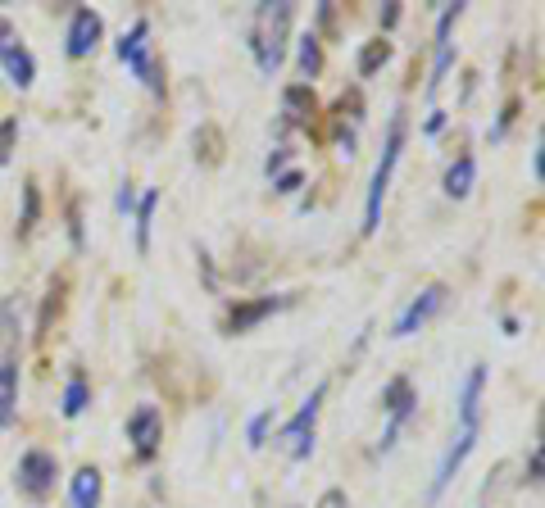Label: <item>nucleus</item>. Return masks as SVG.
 <instances>
[{
  "mask_svg": "<svg viewBox=\"0 0 545 508\" xmlns=\"http://www.w3.org/2000/svg\"><path fill=\"white\" fill-rule=\"evenodd\" d=\"M291 14L296 5H259L255 10V28H250V50H255V64L259 73H273L282 69V59H287V32H291Z\"/></svg>",
  "mask_w": 545,
  "mask_h": 508,
  "instance_id": "f257e3e1",
  "label": "nucleus"
},
{
  "mask_svg": "<svg viewBox=\"0 0 545 508\" xmlns=\"http://www.w3.org/2000/svg\"><path fill=\"white\" fill-rule=\"evenodd\" d=\"M400 150H405V114L391 118L387 127V146H382V159L373 168V182H368V205H364V236L377 232L382 223V200H387V186H391V173L400 164Z\"/></svg>",
  "mask_w": 545,
  "mask_h": 508,
  "instance_id": "f03ea898",
  "label": "nucleus"
},
{
  "mask_svg": "<svg viewBox=\"0 0 545 508\" xmlns=\"http://www.w3.org/2000/svg\"><path fill=\"white\" fill-rule=\"evenodd\" d=\"M119 59L128 64L132 73H137L141 82H146L155 96H164V64L155 59V50H150V23L137 19L132 23V32H123L119 41Z\"/></svg>",
  "mask_w": 545,
  "mask_h": 508,
  "instance_id": "7ed1b4c3",
  "label": "nucleus"
},
{
  "mask_svg": "<svg viewBox=\"0 0 545 508\" xmlns=\"http://www.w3.org/2000/svg\"><path fill=\"white\" fill-rule=\"evenodd\" d=\"M323 395H327V381H318L314 391H309V400L296 409V418L282 427V450L291 454V459H309L314 454V422H318V409H323Z\"/></svg>",
  "mask_w": 545,
  "mask_h": 508,
  "instance_id": "20e7f679",
  "label": "nucleus"
},
{
  "mask_svg": "<svg viewBox=\"0 0 545 508\" xmlns=\"http://www.w3.org/2000/svg\"><path fill=\"white\" fill-rule=\"evenodd\" d=\"M382 409L391 413V427L382 431V440H377V450L373 454H387L391 445H396V436H400V427H405L409 418H414V409H418V395H414V381L409 377H396L387 386V391H382Z\"/></svg>",
  "mask_w": 545,
  "mask_h": 508,
  "instance_id": "39448f33",
  "label": "nucleus"
},
{
  "mask_svg": "<svg viewBox=\"0 0 545 508\" xmlns=\"http://www.w3.org/2000/svg\"><path fill=\"white\" fill-rule=\"evenodd\" d=\"M55 477H60V463H55V454H46V450H28L19 459V490L28 499H46L50 490H55Z\"/></svg>",
  "mask_w": 545,
  "mask_h": 508,
  "instance_id": "423d86ee",
  "label": "nucleus"
},
{
  "mask_svg": "<svg viewBox=\"0 0 545 508\" xmlns=\"http://www.w3.org/2000/svg\"><path fill=\"white\" fill-rule=\"evenodd\" d=\"M441 304H446V286H441V282L423 286V291H418L414 300L405 304V313H400V318H396V327H391V336H400V341H405V336H414L418 327H423L427 318H432V313H441Z\"/></svg>",
  "mask_w": 545,
  "mask_h": 508,
  "instance_id": "0eeeda50",
  "label": "nucleus"
},
{
  "mask_svg": "<svg viewBox=\"0 0 545 508\" xmlns=\"http://www.w3.org/2000/svg\"><path fill=\"white\" fill-rule=\"evenodd\" d=\"M459 14H464V5H446V10H441V19H436V55H432V78H427V96H436L441 78L450 73V59H455V41H450V32H455Z\"/></svg>",
  "mask_w": 545,
  "mask_h": 508,
  "instance_id": "6e6552de",
  "label": "nucleus"
},
{
  "mask_svg": "<svg viewBox=\"0 0 545 508\" xmlns=\"http://www.w3.org/2000/svg\"><path fill=\"white\" fill-rule=\"evenodd\" d=\"M128 440L141 459H150V454L159 450V440H164V418H159L155 404H141V409L128 418Z\"/></svg>",
  "mask_w": 545,
  "mask_h": 508,
  "instance_id": "1a4fd4ad",
  "label": "nucleus"
},
{
  "mask_svg": "<svg viewBox=\"0 0 545 508\" xmlns=\"http://www.w3.org/2000/svg\"><path fill=\"white\" fill-rule=\"evenodd\" d=\"M477 431L482 427H459V436H455V445L446 450V459H441V468H436V477H432V490H427V499H441V490L450 486V477H455L459 468H464V459L473 454V445H477Z\"/></svg>",
  "mask_w": 545,
  "mask_h": 508,
  "instance_id": "9d476101",
  "label": "nucleus"
},
{
  "mask_svg": "<svg viewBox=\"0 0 545 508\" xmlns=\"http://www.w3.org/2000/svg\"><path fill=\"white\" fill-rule=\"evenodd\" d=\"M291 304V295H264V300H250V304H237V309L223 318V332L228 336H241V332H250L255 323H264L268 313H278V309H287Z\"/></svg>",
  "mask_w": 545,
  "mask_h": 508,
  "instance_id": "9b49d317",
  "label": "nucleus"
},
{
  "mask_svg": "<svg viewBox=\"0 0 545 508\" xmlns=\"http://www.w3.org/2000/svg\"><path fill=\"white\" fill-rule=\"evenodd\" d=\"M0 64H5V78H10L19 91H28L32 78H37V59H32V50L23 46L19 37H5V41H0Z\"/></svg>",
  "mask_w": 545,
  "mask_h": 508,
  "instance_id": "f8f14e48",
  "label": "nucleus"
},
{
  "mask_svg": "<svg viewBox=\"0 0 545 508\" xmlns=\"http://www.w3.org/2000/svg\"><path fill=\"white\" fill-rule=\"evenodd\" d=\"M100 32H105V23H100V14L96 10H78L73 14V23H69V55L73 59H87L91 50L100 46Z\"/></svg>",
  "mask_w": 545,
  "mask_h": 508,
  "instance_id": "ddd939ff",
  "label": "nucleus"
},
{
  "mask_svg": "<svg viewBox=\"0 0 545 508\" xmlns=\"http://www.w3.org/2000/svg\"><path fill=\"white\" fill-rule=\"evenodd\" d=\"M482 391H486V368L473 363L464 391H459V427H482Z\"/></svg>",
  "mask_w": 545,
  "mask_h": 508,
  "instance_id": "4468645a",
  "label": "nucleus"
},
{
  "mask_svg": "<svg viewBox=\"0 0 545 508\" xmlns=\"http://www.w3.org/2000/svg\"><path fill=\"white\" fill-rule=\"evenodd\" d=\"M473 182H477V164H473V155H459L455 164L446 168V196H450V200H464L468 191H473Z\"/></svg>",
  "mask_w": 545,
  "mask_h": 508,
  "instance_id": "2eb2a0df",
  "label": "nucleus"
},
{
  "mask_svg": "<svg viewBox=\"0 0 545 508\" xmlns=\"http://www.w3.org/2000/svg\"><path fill=\"white\" fill-rule=\"evenodd\" d=\"M14 409H19V368L0 363V427L14 422Z\"/></svg>",
  "mask_w": 545,
  "mask_h": 508,
  "instance_id": "dca6fc26",
  "label": "nucleus"
},
{
  "mask_svg": "<svg viewBox=\"0 0 545 508\" xmlns=\"http://www.w3.org/2000/svg\"><path fill=\"white\" fill-rule=\"evenodd\" d=\"M73 508H100V472L96 468H78L73 472Z\"/></svg>",
  "mask_w": 545,
  "mask_h": 508,
  "instance_id": "f3484780",
  "label": "nucleus"
},
{
  "mask_svg": "<svg viewBox=\"0 0 545 508\" xmlns=\"http://www.w3.org/2000/svg\"><path fill=\"white\" fill-rule=\"evenodd\" d=\"M282 105H287V123H305V118L314 114V91H309V82H300V87H287Z\"/></svg>",
  "mask_w": 545,
  "mask_h": 508,
  "instance_id": "a211bd4d",
  "label": "nucleus"
},
{
  "mask_svg": "<svg viewBox=\"0 0 545 508\" xmlns=\"http://www.w3.org/2000/svg\"><path fill=\"white\" fill-rule=\"evenodd\" d=\"M391 59V41L387 37H377V41H368L364 50H359V78H373L382 64Z\"/></svg>",
  "mask_w": 545,
  "mask_h": 508,
  "instance_id": "6ab92c4d",
  "label": "nucleus"
},
{
  "mask_svg": "<svg viewBox=\"0 0 545 508\" xmlns=\"http://www.w3.org/2000/svg\"><path fill=\"white\" fill-rule=\"evenodd\" d=\"M155 205H159V191H146L137 205V250H150V223H155Z\"/></svg>",
  "mask_w": 545,
  "mask_h": 508,
  "instance_id": "aec40b11",
  "label": "nucleus"
},
{
  "mask_svg": "<svg viewBox=\"0 0 545 508\" xmlns=\"http://www.w3.org/2000/svg\"><path fill=\"white\" fill-rule=\"evenodd\" d=\"M300 73H305V78H318V73H323V46H318L314 32L300 37Z\"/></svg>",
  "mask_w": 545,
  "mask_h": 508,
  "instance_id": "412c9836",
  "label": "nucleus"
},
{
  "mask_svg": "<svg viewBox=\"0 0 545 508\" xmlns=\"http://www.w3.org/2000/svg\"><path fill=\"white\" fill-rule=\"evenodd\" d=\"M37 214H41V196H37V182L23 186V218H19V236H32L37 227Z\"/></svg>",
  "mask_w": 545,
  "mask_h": 508,
  "instance_id": "4be33fe9",
  "label": "nucleus"
},
{
  "mask_svg": "<svg viewBox=\"0 0 545 508\" xmlns=\"http://www.w3.org/2000/svg\"><path fill=\"white\" fill-rule=\"evenodd\" d=\"M87 400H91L87 381H82V377H73V381H69V391H64V418H78V413L87 409Z\"/></svg>",
  "mask_w": 545,
  "mask_h": 508,
  "instance_id": "5701e85b",
  "label": "nucleus"
},
{
  "mask_svg": "<svg viewBox=\"0 0 545 508\" xmlns=\"http://www.w3.org/2000/svg\"><path fill=\"white\" fill-rule=\"evenodd\" d=\"M14 137H19V118H5V123H0V164H10Z\"/></svg>",
  "mask_w": 545,
  "mask_h": 508,
  "instance_id": "b1692460",
  "label": "nucleus"
},
{
  "mask_svg": "<svg viewBox=\"0 0 545 508\" xmlns=\"http://www.w3.org/2000/svg\"><path fill=\"white\" fill-rule=\"evenodd\" d=\"M268 427H273V409H264L255 422H250V431H246V436H250V450H259V445H264Z\"/></svg>",
  "mask_w": 545,
  "mask_h": 508,
  "instance_id": "393cba45",
  "label": "nucleus"
},
{
  "mask_svg": "<svg viewBox=\"0 0 545 508\" xmlns=\"http://www.w3.org/2000/svg\"><path fill=\"white\" fill-rule=\"evenodd\" d=\"M314 508H350V499H346V490H327Z\"/></svg>",
  "mask_w": 545,
  "mask_h": 508,
  "instance_id": "a878e982",
  "label": "nucleus"
},
{
  "mask_svg": "<svg viewBox=\"0 0 545 508\" xmlns=\"http://www.w3.org/2000/svg\"><path fill=\"white\" fill-rule=\"evenodd\" d=\"M278 191H282V196H296V191H300V173H282L278 177Z\"/></svg>",
  "mask_w": 545,
  "mask_h": 508,
  "instance_id": "bb28decb",
  "label": "nucleus"
},
{
  "mask_svg": "<svg viewBox=\"0 0 545 508\" xmlns=\"http://www.w3.org/2000/svg\"><path fill=\"white\" fill-rule=\"evenodd\" d=\"M132 205H137V196H132V186H123V191H119V209H123V214H132Z\"/></svg>",
  "mask_w": 545,
  "mask_h": 508,
  "instance_id": "cd10ccee",
  "label": "nucleus"
}]
</instances>
